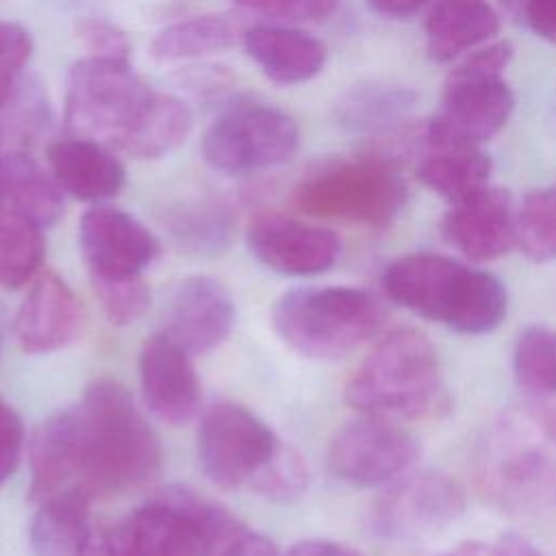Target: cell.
<instances>
[{
	"mask_svg": "<svg viewBox=\"0 0 556 556\" xmlns=\"http://www.w3.org/2000/svg\"><path fill=\"white\" fill-rule=\"evenodd\" d=\"M46 252L43 226L20 208L0 206V287L20 289L41 269Z\"/></svg>",
	"mask_w": 556,
	"mask_h": 556,
	"instance_id": "83f0119b",
	"label": "cell"
},
{
	"mask_svg": "<svg viewBox=\"0 0 556 556\" xmlns=\"http://www.w3.org/2000/svg\"><path fill=\"white\" fill-rule=\"evenodd\" d=\"M237 7L282 20V22H321L334 13L339 0H232Z\"/></svg>",
	"mask_w": 556,
	"mask_h": 556,
	"instance_id": "74e56055",
	"label": "cell"
},
{
	"mask_svg": "<svg viewBox=\"0 0 556 556\" xmlns=\"http://www.w3.org/2000/svg\"><path fill=\"white\" fill-rule=\"evenodd\" d=\"M298 141L300 128L282 109L263 102H237L204 130L202 154L213 169L243 176L289 161Z\"/></svg>",
	"mask_w": 556,
	"mask_h": 556,
	"instance_id": "9c48e42d",
	"label": "cell"
},
{
	"mask_svg": "<svg viewBox=\"0 0 556 556\" xmlns=\"http://www.w3.org/2000/svg\"><path fill=\"white\" fill-rule=\"evenodd\" d=\"M193 128L191 109L167 93H156L122 152L135 159H159L178 148Z\"/></svg>",
	"mask_w": 556,
	"mask_h": 556,
	"instance_id": "f546056e",
	"label": "cell"
},
{
	"mask_svg": "<svg viewBox=\"0 0 556 556\" xmlns=\"http://www.w3.org/2000/svg\"><path fill=\"white\" fill-rule=\"evenodd\" d=\"M415 172L421 185L454 204L489 187L491 159L480 146L424 143Z\"/></svg>",
	"mask_w": 556,
	"mask_h": 556,
	"instance_id": "cb8c5ba5",
	"label": "cell"
},
{
	"mask_svg": "<svg viewBox=\"0 0 556 556\" xmlns=\"http://www.w3.org/2000/svg\"><path fill=\"white\" fill-rule=\"evenodd\" d=\"M78 243L91 280H122L143 276L159 256V239L130 213L96 204L78 228Z\"/></svg>",
	"mask_w": 556,
	"mask_h": 556,
	"instance_id": "5bb4252c",
	"label": "cell"
},
{
	"mask_svg": "<svg viewBox=\"0 0 556 556\" xmlns=\"http://www.w3.org/2000/svg\"><path fill=\"white\" fill-rule=\"evenodd\" d=\"M443 556H495V549H486L484 545H478V543H465V545H458V549Z\"/></svg>",
	"mask_w": 556,
	"mask_h": 556,
	"instance_id": "f6af8a7d",
	"label": "cell"
},
{
	"mask_svg": "<svg viewBox=\"0 0 556 556\" xmlns=\"http://www.w3.org/2000/svg\"><path fill=\"white\" fill-rule=\"evenodd\" d=\"M237 311L224 285L208 276L185 278L165 308L163 332L187 354L198 356L219 348L232 332Z\"/></svg>",
	"mask_w": 556,
	"mask_h": 556,
	"instance_id": "2e32d148",
	"label": "cell"
},
{
	"mask_svg": "<svg viewBox=\"0 0 556 556\" xmlns=\"http://www.w3.org/2000/svg\"><path fill=\"white\" fill-rule=\"evenodd\" d=\"M139 382L146 406L169 426L191 421L200 408V382L187 354L165 332L146 339L139 352Z\"/></svg>",
	"mask_w": 556,
	"mask_h": 556,
	"instance_id": "ac0fdd59",
	"label": "cell"
},
{
	"mask_svg": "<svg viewBox=\"0 0 556 556\" xmlns=\"http://www.w3.org/2000/svg\"><path fill=\"white\" fill-rule=\"evenodd\" d=\"M473 476L506 513H556V400L532 397L497 413L473 450Z\"/></svg>",
	"mask_w": 556,
	"mask_h": 556,
	"instance_id": "6da1fadb",
	"label": "cell"
},
{
	"mask_svg": "<svg viewBox=\"0 0 556 556\" xmlns=\"http://www.w3.org/2000/svg\"><path fill=\"white\" fill-rule=\"evenodd\" d=\"M465 491L447 473L417 471L391 482L376 508V528L393 539L441 532L465 510Z\"/></svg>",
	"mask_w": 556,
	"mask_h": 556,
	"instance_id": "4fadbf2b",
	"label": "cell"
},
{
	"mask_svg": "<svg viewBox=\"0 0 556 556\" xmlns=\"http://www.w3.org/2000/svg\"><path fill=\"white\" fill-rule=\"evenodd\" d=\"M495 556H545L534 543L521 534H504L493 547Z\"/></svg>",
	"mask_w": 556,
	"mask_h": 556,
	"instance_id": "7bdbcfd3",
	"label": "cell"
},
{
	"mask_svg": "<svg viewBox=\"0 0 556 556\" xmlns=\"http://www.w3.org/2000/svg\"><path fill=\"white\" fill-rule=\"evenodd\" d=\"M510 59L508 41H493L465 56L445 80L441 109L426 124L424 143L480 146L500 132L515 109L504 80Z\"/></svg>",
	"mask_w": 556,
	"mask_h": 556,
	"instance_id": "8992f818",
	"label": "cell"
},
{
	"mask_svg": "<svg viewBox=\"0 0 556 556\" xmlns=\"http://www.w3.org/2000/svg\"><path fill=\"white\" fill-rule=\"evenodd\" d=\"M91 532L89 497L78 489H67L39 502L28 543L33 556H83Z\"/></svg>",
	"mask_w": 556,
	"mask_h": 556,
	"instance_id": "d4e9b609",
	"label": "cell"
},
{
	"mask_svg": "<svg viewBox=\"0 0 556 556\" xmlns=\"http://www.w3.org/2000/svg\"><path fill=\"white\" fill-rule=\"evenodd\" d=\"M513 200L506 189L484 187L478 193L454 202L443 215V239L469 261H493L506 254L515 237Z\"/></svg>",
	"mask_w": 556,
	"mask_h": 556,
	"instance_id": "d6986e66",
	"label": "cell"
},
{
	"mask_svg": "<svg viewBox=\"0 0 556 556\" xmlns=\"http://www.w3.org/2000/svg\"><path fill=\"white\" fill-rule=\"evenodd\" d=\"M48 167L63 193L83 202H102L115 198L124 182L126 169L109 146L87 137H63L46 150Z\"/></svg>",
	"mask_w": 556,
	"mask_h": 556,
	"instance_id": "44dd1931",
	"label": "cell"
},
{
	"mask_svg": "<svg viewBox=\"0 0 556 556\" xmlns=\"http://www.w3.org/2000/svg\"><path fill=\"white\" fill-rule=\"evenodd\" d=\"M500 30V15L486 0H437L424 22L426 50L445 63L480 46Z\"/></svg>",
	"mask_w": 556,
	"mask_h": 556,
	"instance_id": "603a6c76",
	"label": "cell"
},
{
	"mask_svg": "<svg viewBox=\"0 0 556 556\" xmlns=\"http://www.w3.org/2000/svg\"><path fill=\"white\" fill-rule=\"evenodd\" d=\"M156 91L122 59L85 56L65 83V122L72 135L122 150Z\"/></svg>",
	"mask_w": 556,
	"mask_h": 556,
	"instance_id": "ba28073f",
	"label": "cell"
},
{
	"mask_svg": "<svg viewBox=\"0 0 556 556\" xmlns=\"http://www.w3.org/2000/svg\"><path fill=\"white\" fill-rule=\"evenodd\" d=\"M245 243L258 263L282 276L324 274L341 254V239L330 228L278 213L256 215Z\"/></svg>",
	"mask_w": 556,
	"mask_h": 556,
	"instance_id": "9a60e30c",
	"label": "cell"
},
{
	"mask_svg": "<svg viewBox=\"0 0 556 556\" xmlns=\"http://www.w3.org/2000/svg\"><path fill=\"white\" fill-rule=\"evenodd\" d=\"M85 469L78 484L89 500L135 489L161 469L156 432L137 408L130 391L111 378L93 380L80 402Z\"/></svg>",
	"mask_w": 556,
	"mask_h": 556,
	"instance_id": "3957f363",
	"label": "cell"
},
{
	"mask_svg": "<svg viewBox=\"0 0 556 556\" xmlns=\"http://www.w3.org/2000/svg\"><path fill=\"white\" fill-rule=\"evenodd\" d=\"M176 237L189 241L195 250H219L230 237V215L219 206H200L187 217H178Z\"/></svg>",
	"mask_w": 556,
	"mask_h": 556,
	"instance_id": "d590c367",
	"label": "cell"
},
{
	"mask_svg": "<svg viewBox=\"0 0 556 556\" xmlns=\"http://www.w3.org/2000/svg\"><path fill=\"white\" fill-rule=\"evenodd\" d=\"M380 321L378 300L356 287L293 289L271 308V326L282 343L315 361L343 358L371 339Z\"/></svg>",
	"mask_w": 556,
	"mask_h": 556,
	"instance_id": "5b68a950",
	"label": "cell"
},
{
	"mask_svg": "<svg viewBox=\"0 0 556 556\" xmlns=\"http://www.w3.org/2000/svg\"><path fill=\"white\" fill-rule=\"evenodd\" d=\"M506 13L541 39L556 43V0H500Z\"/></svg>",
	"mask_w": 556,
	"mask_h": 556,
	"instance_id": "f35d334b",
	"label": "cell"
},
{
	"mask_svg": "<svg viewBox=\"0 0 556 556\" xmlns=\"http://www.w3.org/2000/svg\"><path fill=\"white\" fill-rule=\"evenodd\" d=\"M513 374L517 384L532 397L556 395V330L526 326L513 348Z\"/></svg>",
	"mask_w": 556,
	"mask_h": 556,
	"instance_id": "4dcf8cb0",
	"label": "cell"
},
{
	"mask_svg": "<svg viewBox=\"0 0 556 556\" xmlns=\"http://www.w3.org/2000/svg\"><path fill=\"white\" fill-rule=\"evenodd\" d=\"M4 174V202L26 213L39 226H52L63 215V189L24 150L0 156Z\"/></svg>",
	"mask_w": 556,
	"mask_h": 556,
	"instance_id": "484cf974",
	"label": "cell"
},
{
	"mask_svg": "<svg viewBox=\"0 0 556 556\" xmlns=\"http://www.w3.org/2000/svg\"><path fill=\"white\" fill-rule=\"evenodd\" d=\"M33 502H43L61 491L78 489L85 469V428L78 406L59 408L33 432L30 447Z\"/></svg>",
	"mask_w": 556,
	"mask_h": 556,
	"instance_id": "ffe728a7",
	"label": "cell"
},
{
	"mask_svg": "<svg viewBox=\"0 0 556 556\" xmlns=\"http://www.w3.org/2000/svg\"><path fill=\"white\" fill-rule=\"evenodd\" d=\"M415 102V93L397 85H363L345 93L337 106L339 124L361 135H382L397 126Z\"/></svg>",
	"mask_w": 556,
	"mask_h": 556,
	"instance_id": "f1b7e54d",
	"label": "cell"
},
{
	"mask_svg": "<svg viewBox=\"0 0 556 556\" xmlns=\"http://www.w3.org/2000/svg\"><path fill=\"white\" fill-rule=\"evenodd\" d=\"M287 556H361V554L343 543H337V541L306 539V541L295 543L287 552Z\"/></svg>",
	"mask_w": 556,
	"mask_h": 556,
	"instance_id": "60d3db41",
	"label": "cell"
},
{
	"mask_svg": "<svg viewBox=\"0 0 556 556\" xmlns=\"http://www.w3.org/2000/svg\"><path fill=\"white\" fill-rule=\"evenodd\" d=\"M83 556H117L115 554V541H113V530L109 528H93L87 549Z\"/></svg>",
	"mask_w": 556,
	"mask_h": 556,
	"instance_id": "ee69618b",
	"label": "cell"
},
{
	"mask_svg": "<svg viewBox=\"0 0 556 556\" xmlns=\"http://www.w3.org/2000/svg\"><path fill=\"white\" fill-rule=\"evenodd\" d=\"M515 237L528 258L536 263L556 258V185L526 195L515 217Z\"/></svg>",
	"mask_w": 556,
	"mask_h": 556,
	"instance_id": "1f68e13d",
	"label": "cell"
},
{
	"mask_svg": "<svg viewBox=\"0 0 556 556\" xmlns=\"http://www.w3.org/2000/svg\"><path fill=\"white\" fill-rule=\"evenodd\" d=\"M406 198L404 178L380 154L326 163L293 191L295 206L306 215L369 228L389 226L402 213Z\"/></svg>",
	"mask_w": 556,
	"mask_h": 556,
	"instance_id": "52a82bcc",
	"label": "cell"
},
{
	"mask_svg": "<svg viewBox=\"0 0 556 556\" xmlns=\"http://www.w3.org/2000/svg\"><path fill=\"white\" fill-rule=\"evenodd\" d=\"M96 298L115 326H128L139 319L150 306V289L143 276L122 280H91Z\"/></svg>",
	"mask_w": 556,
	"mask_h": 556,
	"instance_id": "e575fe53",
	"label": "cell"
},
{
	"mask_svg": "<svg viewBox=\"0 0 556 556\" xmlns=\"http://www.w3.org/2000/svg\"><path fill=\"white\" fill-rule=\"evenodd\" d=\"M430 0H367L369 9L387 17H408Z\"/></svg>",
	"mask_w": 556,
	"mask_h": 556,
	"instance_id": "b9f144b4",
	"label": "cell"
},
{
	"mask_svg": "<svg viewBox=\"0 0 556 556\" xmlns=\"http://www.w3.org/2000/svg\"><path fill=\"white\" fill-rule=\"evenodd\" d=\"M85 311L72 287L52 269L39 271L15 315V339L28 354L70 345L83 330Z\"/></svg>",
	"mask_w": 556,
	"mask_h": 556,
	"instance_id": "e0dca14e",
	"label": "cell"
},
{
	"mask_svg": "<svg viewBox=\"0 0 556 556\" xmlns=\"http://www.w3.org/2000/svg\"><path fill=\"white\" fill-rule=\"evenodd\" d=\"M24 450V426L13 406L0 400V484L17 469Z\"/></svg>",
	"mask_w": 556,
	"mask_h": 556,
	"instance_id": "ab89813d",
	"label": "cell"
},
{
	"mask_svg": "<svg viewBox=\"0 0 556 556\" xmlns=\"http://www.w3.org/2000/svg\"><path fill=\"white\" fill-rule=\"evenodd\" d=\"M345 400L363 415L384 419H424L450 404L439 354L415 328H397L371 348L350 378Z\"/></svg>",
	"mask_w": 556,
	"mask_h": 556,
	"instance_id": "277c9868",
	"label": "cell"
},
{
	"mask_svg": "<svg viewBox=\"0 0 556 556\" xmlns=\"http://www.w3.org/2000/svg\"><path fill=\"white\" fill-rule=\"evenodd\" d=\"M217 504L187 489H165L113 528L117 556H202Z\"/></svg>",
	"mask_w": 556,
	"mask_h": 556,
	"instance_id": "8fae6325",
	"label": "cell"
},
{
	"mask_svg": "<svg viewBox=\"0 0 556 556\" xmlns=\"http://www.w3.org/2000/svg\"><path fill=\"white\" fill-rule=\"evenodd\" d=\"M74 35H76L78 43L89 52L87 56L128 61L130 41H128L126 33L109 20L80 17L74 24Z\"/></svg>",
	"mask_w": 556,
	"mask_h": 556,
	"instance_id": "8d00e7d4",
	"label": "cell"
},
{
	"mask_svg": "<svg viewBox=\"0 0 556 556\" xmlns=\"http://www.w3.org/2000/svg\"><path fill=\"white\" fill-rule=\"evenodd\" d=\"M241 24L230 15L208 13L176 22L152 39V56L156 61H187L215 54L243 41Z\"/></svg>",
	"mask_w": 556,
	"mask_h": 556,
	"instance_id": "4316f807",
	"label": "cell"
},
{
	"mask_svg": "<svg viewBox=\"0 0 556 556\" xmlns=\"http://www.w3.org/2000/svg\"><path fill=\"white\" fill-rule=\"evenodd\" d=\"M241 43L248 56L276 85L306 83L326 65V46L291 26L258 24L245 28Z\"/></svg>",
	"mask_w": 556,
	"mask_h": 556,
	"instance_id": "7402d4cb",
	"label": "cell"
},
{
	"mask_svg": "<svg viewBox=\"0 0 556 556\" xmlns=\"http://www.w3.org/2000/svg\"><path fill=\"white\" fill-rule=\"evenodd\" d=\"M306 484L308 469L302 454L282 443L276 456L263 467L250 486L269 500L291 502L306 491Z\"/></svg>",
	"mask_w": 556,
	"mask_h": 556,
	"instance_id": "836d02e7",
	"label": "cell"
},
{
	"mask_svg": "<svg viewBox=\"0 0 556 556\" xmlns=\"http://www.w3.org/2000/svg\"><path fill=\"white\" fill-rule=\"evenodd\" d=\"M202 556H278V549L267 536L217 506L204 536Z\"/></svg>",
	"mask_w": 556,
	"mask_h": 556,
	"instance_id": "d6a6232c",
	"label": "cell"
},
{
	"mask_svg": "<svg viewBox=\"0 0 556 556\" xmlns=\"http://www.w3.org/2000/svg\"><path fill=\"white\" fill-rule=\"evenodd\" d=\"M389 300L460 334L495 330L508 311L504 282L478 267L430 252L395 258L382 271Z\"/></svg>",
	"mask_w": 556,
	"mask_h": 556,
	"instance_id": "7a4b0ae2",
	"label": "cell"
},
{
	"mask_svg": "<svg viewBox=\"0 0 556 556\" xmlns=\"http://www.w3.org/2000/svg\"><path fill=\"white\" fill-rule=\"evenodd\" d=\"M419 445L393 419L365 415L341 426L328 445L330 471L361 489L391 484L415 463Z\"/></svg>",
	"mask_w": 556,
	"mask_h": 556,
	"instance_id": "7c38bea8",
	"label": "cell"
},
{
	"mask_svg": "<svg viewBox=\"0 0 556 556\" xmlns=\"http://www.w3.org/2000/svg\"><path fill=\"white\" fill-rule=\"evenodd\" d=\"M4 204V174H2V159H0V206Z\"/></svg>",
	"mask_w": 556,
	"mask_h": 556,
	"instance_id": "bcb514c9",
	"label": "cell"
},
{
	"mask_svg": "<svg viewBox=\"0 0 556 556\" xmlns=\"http://www.w3.org/2000/svg\"><path fill=\"white\" fill-rule=\"evenodd\" d=\"M280 445L261 417L235 402L213 404L198 428L202 473L219 489L252 484Z\"/></svg>",
	"mask_w": 556,
	"mask_h": 556,
	"instance_id": "30bf717a",
	"label": "cell"
}]
</instances>
